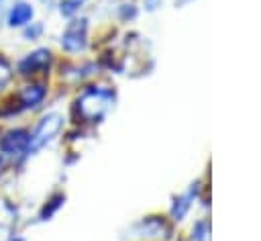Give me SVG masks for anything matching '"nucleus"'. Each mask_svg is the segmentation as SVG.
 Returning <instances> with one entry per match:
<instances>
[{
  "mask_svg": "<svg viewBox=\"0 0 261 241\" xmlns=\"http://www.w3.org/2000/svg\"><path fill=\"white\" fill-rule=\"evenodd\" d=\"M65 127V116L57 110H49L41 114L33 127H29V145H27V161L39 155L45 147H49Z\"/></svg>",
  "mask_w": 261,
  "mask_h": 241,
  "instance_id": "nucleus-2",
  "label": "nucleus"
},
{
  "mask_svg": "<svg viewBox=\"0 0 261 241\" xmlns=\"http://www.w3.org/2000/svg\"><path fill=\"white\" fill-rule=\"evenodd\" d=\"M6 241H27V237H22V235H18V233H10V235L6 237Z\"/></svg>",
  "mask_w": 261,
  "mask_h": 241,
  "instance_id": "nucleus-15",
  "label": "nucleus"
},
{
  "mask_svg": "<svg viewBox=\"0 0 261 241\" xmlns=\"http://www.w3.org/2000/svg\"><path fill=\"white\" fill-rule=\"evenodd\" d=\"M53 65V51L49 47H35L27 53H22L14 63V76L22 80H39L41 76H47Z\"/></svg>",
  "mask_w": 261,
  "mask_h": 241,
  "instance_id": "nucleus-3",
  "label": "nucleus"
},
{
  "mask_svg": "<svg viewBox=\"0 0 261 241\" xmlns=\"http://www.w3.org/2000/svg\"><path fill=\"white\" fill-rule=\"evenodd\" d=\"M35 12L37 10H35V4L31 0H16L4 16V27L10 31H20L29 22L35 20Z\"/></svg>",
  "mask_w": 261,
  "mask_h": 241,
  "instance_id": "nucleus-7",
  "label": "nucleus"
},
{
  "mask_svg": "<svg viewBox=\"0 0 261 241\" xmlns=\"http://www.w3.org/2000/svg\"><path fill=\"white\" fill-rule=\"evenodd\" d=\"M12 78H14L12 61H10L4 53H0V94L6 92V88H8L10 82H12Z\"/></svg>",
  "mask_w": 261,
  "mask_h": 241,
  "instance_id": "nucleus-11",
  "label": "nucleus"
},
{
  "mask_svg": "<svg viewBox=\"0 0 261 241\" xmlns=\"http://www.w3.org/2000/svg\"><path fill=\"white\" fill-rule=\"evenodd\" d=\"M114 98L116 94L108 86H86L71 108L75 118H82V123H100L106 110L114 104Z\"/></svg>",
  "mask_w": 261,
  "mask_h": 241,
  "instance_id": "nucleus-1",
  "label": "nucleus"
},
{
  "mask_svg": "<svg viewBox=\"0 0 261 241\" xmlns=\"http://www.w3.org/2000/svg\"><path fill=\"white\" fill-rule=\"evenodd\" d=\"M43 35H45V25H43V20H33V22H29L24 29H20V37H22V41H27V43H37V41L43 39Z\"/></svg>",
  "mask_w": 261,
  "mask_h": 241,
  "instance_id": "nucleus-10",
  "label": "nucleus"
},
{
  "mask_svg": "<svg viewBox=\"0 0 261 241\" xmlns=\"http://www.w3.org/2000/svg\"><path fill=\"white\" fill-rule=\"evenodd\" d=\"M194 196H196V190L192 188L190 192H186V194H181V196H177V198L173 200V204H171V216H173V221H181V219L188 214Z\"/></svg>",
  "mask_w": 261,
  "mask_h": 241,
  "instance_id": "nucleus-9",
  "label": "nucleus"
},
{
  "mask_svg": "<svg viewBox=\"0 0 261 241\" xmlns=\"http://www.w3.org/2000/svg\"><path fill=\"white\" fill-rule=\"evenodd\" d=\"M80 2H86V0H80Z\"/></svg>",
  "mask_w": 261,
  "mask_h": 241,
  "instance_id": "nucleus-16",
  "label": "nucleus"
},
{
  "mask_svg": "<svg viewBox=\"0 0 261 241\" xmlns=\"http://www.w3.org/2000/svg\"><path fill=\"white\" fill-rule=\"evenodd\" d=\"M88 29H90L88 18H84V16L69 18V22L65 25V29L61 31V37H59L61 49L69 55L82 53L88 47Z\"/></svg>",
  "mask_w": 261,
  "mask_h": 241,
  "instance_id": "nucleus-6",
  "label": "nucleus"
},
{
  "mask_svg": "<svg viewBox=\"0 0 261 241\" xmlns=\"http://www.w3.org/2000/svg\"><path fill=\"white\" fill-rule=\"evenodd\" d=\"M118 16L122 20H133L137 16V8L133 4H122V6H118Z\"/></svg>",
  "mask_w": 261,
  "mask_h": 241,
  "instance_id": "nucleus-12",
  "label": "nucleus"
},
{
  "mask_svg": "<svg viewBox=\"0 0 261 241\" xmlns=\"http://www.w3.org/2000/svg\"><path fill=\"white\" fill-rule=\"evenodd\" d=\"M143 4H145L147 10H155V8L161 4V0H143Z\"/></svg>",
  "mask_w": 261,
  "mask_h": 241,
  "instance_id": "nucleus-14",
  "label": "nucleus"
},
{
  "mask_svg": "<svg viewBox=\"0 0 261 241\" xmlns=\"http://www.w3.org/2000/svg\"><path fill=\"white\" fill-rule=\"evenodd\" d=\"M63 204H65V192H61V190L51 192V194L43 200V204L39 206V210H37V223H47V221H51V219L63 208Z\"/></svg>",
  "mask_w": 261,
  "mask_h": 241,
  "instance_id": "nucleus-8",
  "label": "nucleus"
},
{
  "mask_svg": "<svg viewBox=\"0 0 261 241\" xmlns=\"http://www.w3.org/2000/svg\"><path fill=\"white\" fill-rule=\"evenodd\" d=\"M14 2H16V0H0V29L4 27V16H6L8 8H10Z\"/></svg>",
  "mask_w": 261,
  "mask_h": 241,
  "instance_id": "nucleus-13",
  "label": "nucleus"
},
{
  "mask_svg": "<svg viewBox=\"0 0 261 241\" xmlns=\"http://www.w3.org/2000/svg\"><path fill=\"white\" fill-rule=\"evenodd\" d=\"M29 127H10L0 133V157L10 163V167H22L27 163Z\"/></svg>",
  "mask_w": 261,
  "mask_h": 241,
  "instance_id": "nucleus-4",
  "label": "nucleus"
},
{
  "mask_svg": "<svg viewBox=\"0 0 261 241\" xmlns=\"http://www.w3.org/2000/svg\"><path fill=\"white\" fill-rule=\"evenodd\" d=\"M16 102V106L20 108V112H37L43 108L47 96H49V84L39 78V80H27L16 92L10 94Z\"/></svg>",
  "mask_w": 261,
  "mask_h": 241,
  "instance_id": "nucleus-5",
  "label": "nucleus"
}]
</instances>
